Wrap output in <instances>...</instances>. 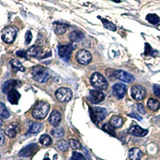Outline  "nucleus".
Masks as SVG:
<instances>
[{
    "instance_id": "f257e3e1",
    "label": "nucleus",
    "mask_w": 160,
    "mask_h": 160,
    "mask_svg": "<svg viewBox=\"0 0 160 160\" xmlns=\"http://www.w3.org/2000/svg\"><path fill=\"white\" fill-rule=\"evenodd\" d=\"M50 110V105L46 102H38L32 111V116L35 119H43L47 117Z\"/></svg>"
},
{
    "instance_id": "f03ea898",
    "label": "nucleus",
    "mask_w": 160,
    "mask_h": 160,
    "mask_svg": "<svg viewBox=\"0 0 160 160\" xmlns=\"http://www.w3.org/2000/svg\"><path fill=\"white\" fill-rule=\"evenodd\" d=\"M33 78L38 82H46L50 77V74L48 70L42 66H36L32 69Z\"/></svg>"
},
{
    "instance_id": "7ed1b4c3",
    "label": "nucleus",
    "mask_w": 160,
    "mask_h": 160,
    "mask_svg": "<svg viewBox=\"0 0 160 160\" xmlns=\"http://www.w3.org/2000/svg\"><path fill=\"white\" fill-rule=\"evenodd\" d=\"M91 82L97 90H106L108 87V82L104 76L98 72H95L91 77Z\"/></svg>"
},
{
    "instance_id": "20e7f679",
    "label": "nucleus",
    "mask_w": 160,
    "mask_h": 160,
    "mask_svg": "<svg viewBox=\"0 0 160 160\" xmlns=\"http://www.w3.org/2000/svg\"><path fill=\"white\" fill-rule=\"evenodd\" d=\"M17 31H18L15 27L12 26L7 27L2 31V35H1L2 40L6 43H12L17 36Z\"/></svg>"
},
{
    "instance_id": "39448f33",
    "label": "nucleus",
    "mask_w": 160,
    "mask_h": 160,
    "mask_svg": "<svg viewBox=\"0 0 160 160\" xmlns=\"http://www.w3.org/2000/svg\"><path fill=\"white\" fill-rule=\"evenodd\" d=\"M91 118L95 124L98 123L102 121L107 116V111L105 108H99V107H92L90 108Z\"/></svg>"
},
{
    "instance_id": "423d86ee",
    "label": "nucleus",
    "mask_w": 160,
    "mask_h": 160,
    "mask_svg": "<svg viewBox=\"0 0 160 160\" xmlns=\"http://www.w3.org/2000/svg\"><path fill=\"white\" fill-rule=\"evenodd\" d=\"M72 91L67 88H60L55 91V97L61 102H69L72 98Z\"/></svg>"
},
{
    "instance_id": "0eeeda50",
    "label": "nucleus",
    "mask_w": 160,
    "mask_h": 160,
    "mask_svg": "<svg viewBox=\"0 0 160 160\" xmlns=\"http://www.w3.org/2000/svg\"><path fill=\"white\" fill-rule=\"evenodd\" d=\"M73 50H74V48H73L72 43L68 44V45H61L58 47V55L64 61L68 62L71 58Z\"/></svg>"
},
{
    "instance_id": "6e6552de",
    "label": "nucleus",
    "mask_w": 160,
    "mask_h": 160,
    "mask_svg": "<svg viewBox=\"0 0 160 160\" xmlns=\"http://www.w3.org/2000/svg\"><path fill=\"white\" fill-rule=\"evenodd\" d=\"M131 97L136 101L142 100L146 96V89L140 85L133 86L131 89Z\"/></svg>"
},
{
    "instance_id": "1a4fd4ad",
    "label": "nucleus",
    "mask_w": 160,
    "mask_h": 160,
    "mask_svg": "<svg viewBox=\"0 0 160 160\" xmlns=\"http://www.w3.org/2000/svg\"><path fill=\"white\" fill-rule=\"evenodd\" d=\"M76 59L82 65H88L92 60L91 54L87 50H81L76 54Z\"/></svg>"
},
{
    "instance_id": "9d476101",
    "label": "nucleus",
    "mask_w": 160,
    "mask_h": 160,
    "mask_svg": "<svg viewBox=\"0 0 160 160\" xmlns=\"http://www.w3.org/2000/svg\"><path fill=\"white\" fill-rule=\"evenodd\" d=\"M38 150V147L37 144L31 143L30 145L27 146L24 148H22L18 153V155L20 157H23V158H28V157L32 156L34 154L36 153V151Z\"/></svg>"
},
{
    "instance_id": "9b49d317",
    "label": "nucleus",
    "mask_w": 160,
    "mask_h": 160,
    "mask_svg": "<svg viewBox=\"0 0 160 160\" xmlns=\"http://www.w3.org/2000/svg\"><path fill=\"white\" fill-rule=\"evenodd\" d=\"M104 98H105V95L102 91H99L98 90H91L89 92L88 99L90 100L91 103L96 104L101 102L102 101H103Z\"/></svg>"
},
{
    "instance_id": "f8f14e48",
    "label": "nucleus",
    "mask_w": 160,
    "mask_h": 160,
    "mask_svg": "<svg viewBox=\"0 0 160 160\" xmlns=\"http://www.w3.org/2000/svg\"><path fill=\"white\" fill-rule=\"evenodd\" d=\"M113 94L118 99H121L124 97L127 92V87L123 83H116L112 88Z\"/></svg>"
},
{
    "instance_id": "ddd939ff",
    "label": "nucleus",
    "mask_w": 160,
    "mask_h": 160,
    "mask_svg": "<svg viewBox=\"0 0 160 160\" xmlns=\"http://www.w3.org/2000/svg\"><path fill=\"white\" fill-rule=\"evenodd\" d=\"M115 75L118 79L121 80L122 82H128V83L134 82L135 80V77L131 75L130 73L124 71H116L115 72Z\"/></svg>"
},
{
    "instance_id": "4468645a",
    "label": "nucleus",
    "mask_w": 160,
    "mask_h": 160,
    "mask_svg": "<svg viewBox=\"0 0 160 160\" xmlns=\"http://www.w3.org/2000/svg\"><path fill=\"white\" fill-rule=\"evenodd\" d=\"M128 131H129L131 135L136 137H144L148 134V130L143 129V128H142L138 125H136V124H132Z\"/></svg>"
},
{
    "instance_id": "2eb2a0df",
    "label": "nucleus",
    "mask_w": 160,
    "mask_h": 160,
    "mask_svg": "<svg viewBox=\"0 0 160 160\" xmlns=\"http://www.w3.org/2000/svg\"><path fill=\"white\" fill-rule=\"evenodd\" d=\"M61 119H62L61 113L58 111H57V110H55V111H53L51 112V115H50L49 122L53 127H57L60 123V122H61Z\"/></svg>"
},
{
    "instance_id": "dca6fc26",
    "label": "nucleus",
    "mask_w": 160,
    "mask_h": 160,
    "mask_svg": "<svg viewBox=\"0 0 160 160\" xmlns=\"http://www.w3.org/2000/svg\"><path fill=\"white\" fill-rule=\"evenodd\" d=\"M20 84V82L17 81V80H8L5 83L2 85V91L3 93H8L10 91L13 89H15V88L18 87Z\"/></svg>"
},
{
    "instance_id": "f3484780",
    "label": "nucleus",
    "mask_w": 160,
    "mask_h": 160,
    "mask_svg": "<svg viewBox=\"0 0 160 160\" xmlns=\"http://www.w3.org/2000/svg\"><path fill=\"white\" fill-rule=\"evenodd\" d=\"M21 95L15 89H13L8 93V99L11 104L17 105L18 103Z\"/></svg>"
},
{
    "instance_id": "a211bd4d",
    "label": "nucleus",
    "mask_w": 160,
    "mask_h": 160,
    "mask_svg": "<svg viewBox=\"0 0 160 160\" xmlns=\"http://www.w3.org/2000/svg\"><path fill=\"white\" fill-rule=\"evenodd\" d=\"M54 27V31L56 33L57 35H62L67 31L68 26L67 24L63 23L61 22H55L53 23Z\"/></svg>"
},
{
    "instance_id": "6ab92c4d",
    "label": "nucleus",
    "mask_w": 160,
    "mask_h": 160,
    "mask_svg": "<svg viewBox=\"0 0 160 160\" xmlns=\"http://www.w3.org/2000/svg\"><path fill=\"white\" fill-rule=\"evenodd\" d=\"M27 54L29 55L30 56L32 57H37V58H41L42 55V49L40 47L38 46H32L27 51Z\"/></svg>"
},
{
    "instance_id": "aec40b11",
    "label": "nucleus",
    "mask_w": 160,
    "mask_h": 160,
    "mask_svg": "<svg viewBox=\"0 0 160 160\" xmlns=\"http://www.w3.org/2000/svg\"><path fill=\"white\" fill-rule=\"evenodd\" d=\"M17 132H18V125L15 123L10 124L8 128H6L5 131L6 135L11 138H15L17 135Z\"/></svg>"
},
{
    "instance_id": "412c9836",
    "label": "nucleus",
    "mask_w": 160,
    "mask_h": 160,
    "mask_svg": "<svg viewBox=\"0 0 160 160\" xmlns=\"http://www.w3.org/2000/svg\"><path fill=\"white\" fill-rule=\"evenodd\" d=\"M142 157V152L137 148H131L129 151V158L131 160H140Z\"/></svg>"
},
{
    "instance_id": "4be33fe9",
    "label": "nucleus",
    "mask_w": 160,
    "mask_h": 160,
    "mask_svg": "<svg viewBox=\"0 0 160 160\" xmlns=\"http://www.w3.org/2000/svg\"><path fill=\"white\" fill-rule=\"evenodd\" d=\"M110 124L114 128H120L123 125V118L118 115H114L110 120Z\"/></svg>"
},
{
    "instance_id": "5701e85b",
    "label": "nucleus",
    "mask_w": 160,
    "mask_h": 160,
    "mask_svg": "<svg viewBox=\"0 0 160 160\" xmlns=\"http://www.w3.org/2000/svg\"><path fill=\"white\" fill-rule=\"evenodd\" d=\"M42 124L39 123V122H31V124L30 125V128L28 132L27 133V135H35L37 133L39 132L40 131H42Z\"/></svg>"
},
{
    "instance_id": "b1692460",
    "label": "nucleus",
    "mask_w": 160,
    "mask_h": 160,
    "mask_svg": "<svg viewBox=\"0 0 160 160\" xmlns=\"http://www.w3.org/2000/svg\"><path fill=\"white\" fill-rule=\"evenodd\" d=\"M84 34L80 31H74L70 34L69 38L72 42H78L84 38Z\"/></svg>"
},
{
    "instance_id": "393cba45",
    "label": "nucleus",
    "mask_w": 160,
    "mask_h": 160,
    "mask_svg": "<svg viewBox=\"0 0 160 160\" xmlns=\"http://www.w3.org/2000/svg\"><path fill=\"white\" fill-rule=\"evenodd\" d=\"M148 107L153 111H158L160 108V102L155 98H151L148 100Z\"/></svg>"
},
{
    "instance_id": "a878e982",
    "label": "nucleus",
    "mask_w": 160,
    "mask_h": 160,
    "mask_svg": "<svg viewBox=\"0 0 160 160\" xmlns=\"http://www.w3.org/2000/svg\"><path fill=\"white\" fill-rule=\"evenodd\" d=\"M51 134L55 138H62L64 136L65 131H64L63 128L61 127H55V128L51 131Z\"/></svg>"
},
{
    "instance_id": "bb28decb",
    "label": "nucleus",
    "mask_w": 160,
    "mask_h": 160,
    "mask_svg": "<svg viewBox=\"0 0 160 160\" xmlns=\"http://www.w3.org/2000/svg\"><path fill=\"white\" fill-rule=\"evenodd\" d=\"M10 63H11V67H12L13 69H15V71H21V72H23V71H25V68H24V67L22 66V64L19 61H18V60H16V59L11 60Z\"/></svg>"
},
{
    "instance_id": "cd10ccee",
    "label": "nucleus",
    "mask_w": 160,
    "mask_h": 160,
    "mask_svg": "<svg viewBox=\"0 0 160 160\" xmlns=\"http://www.w3.org/2000/svg\"><path fill=\"white\" fill-rule=\"evenodd\" d=\"M146 19L148 20L150 23L154 24V25H156L160 22V18L155 14H149V15H147Z\"/></svg>"
},
{
    "instance_id": "c85d7f7f",
    "label": "nucleus",
    "mask_w": 160,
    "mask_h": 160,
    "mask_svg": "<svg viewBox=\"0 0 160 160\" xmlns=\"http://www.w3.org/2000/svg\"><path fill=\"white\" fill-rule=\"evenodd\" d=\"M39 142L42 145L48 147V146L51 145V143H52V139H51V138L48 135H42L40 137Z\"/></svg>"
},
{
    "instance_id": "c756f323",
    "label": "nucleus",
    "mask_w": 160,
    "mask_h": 160,
    "mask_svg": "<svg viewBox=\"0 0 160 160\" xmlns=\"http://www.w3.org/2000/svg\"><path fill=\"white\" fill-rule=\"evenodd\" d=\"M101 18V21H102V24H103L104 28H107V29H108V30H110V31H116L117 28L115 24L112 23V22H110V21H108V20H107L106 18Z\"/></svg>"
},
{
    "instance_id": "7c9ffc66",
    "label": "nucleus",
    "mask_w": 160,
    "mask_h": 160,
    "mask_svg": "<svg viewBox=\"0 0 160 160\" xmlns=\"http://www.w3.org/2000/svg\"><path fill=\"white\" fill-rule=\"evenodd\" d=\"M0 116L3 118H8L10 117L9 111L3 102H0Z\"/></svg>"
},
{
    "instance_id": "2f4dec72",
    "label": "nucleus",
    "mask_w": 160,
    "mask_h": 160,
    "mask_svg": "<svg viewBox=\"0 0 160 160\" xmlns=\"http://www.w3.org/2000/svg\"><path fill=\"white\" fill-rule=\"evenodd\" d=\"M102 131H104L105 132L108 133L109 135H112V136H115L116 134H115V128H113L112 126L111 125L110 123H105L103 126L102 127Z\"/></svg>"
},
{
    "instance_id": "473e14b6",
    "label": "nucleus",
    "mask_w": 160,
    "mask_h": 160,
    "mask_svg": "<svg viewBox=\"0 0 160 160\" xmlns=\"http://www.w3.org/2000/svg\"><path fill=\"white\" fill-rule=\"evenodd\" d=\"M69 147V142H67L66 140H61V141L58 142V143H57V148H58V149L61 151H67V150H68Z\"/></svg>"
},
{
    "instance_id": "72a5a7b5",
    "label": "nucleus",
    "mask_w": 160,
    "mask_h": 160,
    "mask_svg": "<svg viewBox=\"0 0 160 160\" xmlns=\"http://www.w3.org/2000/svg\"><path fill=\"white\" fill-rule=\"evenodd\" d=\"M69 144H70V147H71L72 149L76 150V149H80V148H82L81 143L75 139H70Z\"/></svg>"
},
{
    "instance_id": "f704fd0d",
    "label": "nucleus",
    "mask_w": 160,
    "mask_h": 160,
    "mask_svg": "<svg viewBox=\"0 0 160 160\" xmlns=\"http://www.w3.org/2000/svg\"><path fill=\"white\" fill-rule=\"evenodd\" d=\"M70 160H86L85 157L78 152H74L72 154V156L70 158Z\"/></svg>"
},
{
    "instance_id": "c9c22d12",
    "label": "nucleus",
    "mask_w": 160,
    "mask_h": 160,
    "mask_svg": "<svg viewBox=\"0 0 160 160\" xmlns=\"http://www.w3.org/2000/svg\"><path fill=\"white\" fill-rule=\"evenodd\" d=\"M145 54L146 55H154L155 56V55L153 54V53H157V51H154V50L151 48V46L149 45L148 43H146L145 44Z\"/></svg>"
},
{
    "instance_id": "e433bc0d",
    "label": "nucleus",
    "mask_w": 160,
    "mask_h": 160,
    "mask_svg": "<svg viewBox=\"0 0 160 160\" xmlns=\"http://www.w3.org/2000/svg\"><path fill=\"white\" fill-rule=\"evenodd\" d=\"M32 34H31V31H28L26 32L25 35V43L26 45H28L30 44V42H31V40H32Z\"/></svg>"
},
{
    "instance_id": "4c0bfd02",
    "label": "nucleus",
    "mask_w": 160,
    "mask_h": 160,
    "mask_svg": "<svg viewBox=\"0 0 160 160\" xmlns=\"http://www.w3.org/2000/svg\"><path fill=\"white\" fill-rule=\"evenodd\" d=\"M153 91H154V94L160 98V86L154 85V87H153Z\"/></svg>"
},
{
    "instance_id": "58836bf2",
    "label": "nucleus",
    "mask_w": 160,
    "mask_h": 160,
    "mask_svg": "<svg viewBox=\"0 0 160 160\" xmlns=\"http://www.w3.org/2000/svg\"><path fill=\"white\" fill-rule=\"evenodd\" d=\"M137 108H138V111L140 114H142L144 115L146 113L145 111V108H144V106L142 105V103H138V106H137Z\"/></svg>"
},
{
    "instance_id": "ea45409f",
    "label": "nucleus",
    "mask_w": 160,
    "mask_h": 160,
    "mask_svg": "<svg viewBox=\"0 0 160 160\" xmlns=\"http://www.w3.org/2000/svg\"><path fill=\"white\" fill-rule=\"evenodd\" d=\"M27 52L24 51H18L16 52V55L18 57H21V58H27Z\"/></svg>"
},
{
    "instance_id": "a19ab883",
    "label": "nucleus",
    "mask_w": 160,
    "mask_h": 160,
    "mask_svg": "<svg viewBox=\"0 0 160 160\" xmlns=\"http://www.w3.org/2000/svg\"><path fill=\"white\" fill-rule=\"evenodd\" d=\"M5 141V138H4V135L2 131H0V146H2L4 143Z\"/></svg>"
},
{
    "instance_id": "79ce46f5",
    "label": "nucleus",
    "mask_w": 160,
    "mask_h": 160,
    "mask_svg": "<svg viewBox=\"0 0 160 160\" xmlns=\"http://www.w3.org/2000/svg\"><path fill=\"white\" fill-rule=\"evenodd\" d=\"M129 116H131V117H133V118H137V119H138V120H141V119H142V118H140V117L138 116V115H137L135 112H132V113H131V114H130Z\"/></svg>"
},
{
    "instance_id": "37998d69",
    "label": "nucleus",
    "mask_w": 160,
    "mask_h": 160,
    "mask_svg": "<svg viewBox=\"0 0 160 160\" xmlns=\"http://www.w3.org/2000/svg\"><path fill=\"white\" fill-rule=\"evenodd\" d=\"M111 1H113V2H121V0H111Z\"/></svg>"
},
{
    "instance_id": "c03bdc74",
    "label": "nucleus",
    "mask_w": 160,
    "mask_h": 160,
    "mask_svg": "<svg viewBox=\"0 0 160 160\" xmlns=\"http://www.w3.org/2000/svg\"><path fill=\"white\" fill-rule=\"evenodd\" d=\"M2 118H1V116H0V126L2 125Z\"/></svg>"
},
{
    "instance_id": "a18cd8bd",
    "label": "nucleus",
    "mask_w": 160,
    "mask_h": 160,
    "mask_svg": "<svg viewBox=\"0 0 160 160\" xmlns=\"http://www.w3.org/2000/svg\"><path fill=\"white\" fill-rule=\"evenodd\" d=\"M43 160H51V159H50V158H48V157H46V158H44V159Z\"/></svg>"
},
{
    "instance_id": "49530a36",
    "label": "nucleus",
    "mask_w": 160,
    "mask_h": 160,
    "mask_svg": "<svg viewBox=\"0 0 160 160\" xmlns=\"http://www.w3.org/2000/svg\"><path fill=\"white\" fill-rule=\"evenodd\" d=\"M0 158H1V155H0Z\"/></svg>"
}]
</instances>
